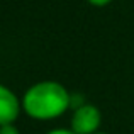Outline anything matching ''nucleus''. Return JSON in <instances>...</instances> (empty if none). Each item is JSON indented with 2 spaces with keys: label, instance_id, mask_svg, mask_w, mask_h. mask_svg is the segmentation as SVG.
<instances>
[{
  "label": "nucleus",
  "instance_id": "obj_4",
  "mask_svg": "<svg viewBox=\"0 0 134 134\" xmlns=\"http://www.w3.org/2000/svg\"><path fill=\"white\" fill-rule=\"evenodd\" d=\"M0 134H20V131L17 129L15 124H7V126H0Z\"/></svg>",
  "mask_w": 134,
  "mask_h": 134
},
{
  "label": "nucleus",
  "instance_id": "obj_1",
  "mask_svg": "<svg viewBox=\"0 0 134 134\" xmlns=\"http://www.w3.org/2000/svg\"><path fill=\"white\" fill-rule=\"evenodd\" d=\"M22 112L34 121H53L66 114L71 105V95L65 85L54 80L36 82L24 92Z\"/></svg>",
  "mask_w": 134,
  "mask_h": 134
},
{
  "label": "nucleus",
  "instance_id": "obj_6",
  "mask_svg": "<svg viewBox=\"0 0 134 134\" xmlns=\"http://www.w3.org/2000/svg\"><path fill=\"white\" fill-rule=\"evenodd\" d=\"M87 2L93 7H105V5H109L112 0H87Z\"/></svg>",
  "mask_w": 134,
  "mask_h": 134
},
{
  "label": "nucleus",
  "instance_id": "obj_3",
  "mask_svg": "<svg viewBox=\"0 0 134 134\" xmlns=\"http://www.w3.org/2000/svg\"><path fill=\"white\" fill-rule=\"evenodd\" d=\"M22 112V102L9 87L0 83V126L14 124Z\"/></svg>",
  "mask_w": 134,
  "mask_h": 134
},
{
  "label": "nucleus",
  "instance_id": "obj_2",
  "mask_svg": "<svg viewBox=\"0 0 134 134\" xmlns=\"http://www.w3.org/2000/svg\"><path fill=\"white\" fill-rule=\"evenodd\" d=\"M102 124V114L97 105L82 104L73 110L70 129L75 134H95Z\"/></svg>",
  "mask_w": 134,
  "mask_h": 134
},
{
  "label": "nucleus",
  "instance_id": "obj_7",
  "mask_svg": "<svg viewBox=\"0 0 134 134\" xmlns=\"http://www.w3.org/2000/svg\"><path fill=\"white\" fill-rule=\"evenodd\" d=\"M95 134H107V132H100V131H98V132H95Z\"/></svg>",
  "mask_w": 134,
  "mask_h": 134
},
{
  "label": "nucleus",
  "instance_id": "obj_5",
  "mask_svg": "<svg viewBox=\"0 0 134 134\" xmlns=\"http://www.w3.org/2000/svg\"><path fill=\"white\" fill-rule=\"evenodd\" d=\"M46 134H75L70 127H56V129H51V131H48Z\"/></svg>",
  "mask_w": 134,
  "mask_h": 134
}]
</instances>
